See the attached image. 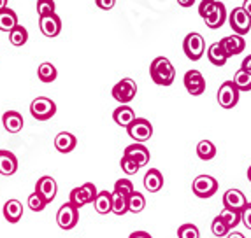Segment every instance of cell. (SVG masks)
<instances>
[{
  "label": "cell",
  "instance_id": "9c48e42d",
  "mask_svg": "<svg viewBox=\"0 0 251 238\" xmlns=\"http://www.w3.org/2000/svg\"><path fill=\"white\" fill-rule=\"evenodd\" d=\"M77 221H79V210L75 209L72 203L62 205L58 209V212H56V222H58L60 228L65 231L72 230V228L77 224Z\"/></svg>",
  "mask_w": 251,
  "mask_h": 238
},
{
  "label": "cell",
  "instance_id": "83f0119b",
  "mask_svg": "<svg viewBox=\"0 0 251 238\" xmlns=\"http://www.w3.org/2000/svg\"><path fill=\"white\" fill-rule=\"evenodd\" d=\"M197 156L202 161H209L216 156V147L211 140H201L197 144Z\"/></svg>",
  "mask_w": 251,
  "mask_h": 238
},
{
  "label": "cell",
  "instance_id": "681fc988",
  "mask_svg": "<svg viewBox=\"0 0 251 238\" xmlns=\"http://www.w3.org/2000/svg\"><path fill=\"white\" fill-rule=\"evenodd\" d=\"M246 175H248V180L251 182V165H250V168H248V173H246Z\"/></svg>",
  "mask_w": 251,
  "mask_h": 238
},
{
  "label": "cell",
  "instance_id": "5bb4252c",
  "mask_svg": "<svg viewBox=\"0 0 251 238\" xmlns=\"http://www.w3.org/2000/svg\"><path fill=\"white\" fill-rule=\"evenodd\" d=\"M123 156H128L132 161H135V163L139 165V168L148 165V161H150V158H151L148 147H144L143 144H132V146L125 147Z\"/></svg>",
  "mask_w": 251,
  "mask_h": 238
},
{
  "label": "cell",
  "instance_id": "e0dca14e",
  "mask_svg": "<svg viewBox=\"0 0 251 238\" xmlns=\"http://www.w3.org/2000/svg\"><path fill=\"white\" fill-rule=\"evenodd\" d=\"M18 170V158L11 151L0 149V175H13Z\"/></svg>",
  "mask_w": 251,
  "mask_h": 238
},
{
  "label": "cell",
  "instance_id": "8d00e7d4",
  "mask_svg": "<svg viewBox=\"0 0 251 238\" xmlns=\"http://www.w3.org/2000/svg\"><path fill=\"white\" fill-rule=\"evenodd\" d=\"M216 7H218L216 0H202L201 4H199V14H201V18L205 21L214 11H216Z\"/></svg>",
  "mask_w": 251,
  "mask_h": 238
},
{
  "label": "cell",
  "instance_id": "836d02e7",
  "mask_svg": "<svg viewBox=\"0 0 251 238\" xmlns=\"http://www.w3.org/2000/svg\"><path fill=\"white\" fill-rule=\"evenodd\" d=\"M177 238H201V231L195 224L186 222V224L179 226L177 230Z\"/></svg>",
  "mask_w": 251,
  "mask_h": 238
},
{
  "label": "cell",
  "instance_id": "7dc6e473",
  "mask_svg": "<svg viewBox=\"0 0 251 238\" xmlns=\"http://www.w3.org/2000/svg\"><path fill=\"white\" fill-rule=\"evenodd\" d=\"M179 5H183V7H190V5H193V0H188V2H179Z\"/></svg>",
  "mask_w": 251,
  "mask_h": 238
},
{
  "label": "cell",
  "instance_id": "ac0fdd59",
  "mask_svg": "<svg viewBox=\"0 0 251 238\" xmlns=\"http://www.w3.org/2000/svg\"><path fill=\"white\" fill-rule=\"evenodd\" d=\"M75 146H77V138L72 133H69V131H62V133H58L54 137V147L62 154H67V152L74 151Z\"/></svg>",
  "mask_w": 251,
  "mask_h": 238
},
{
  "label": "cell",
  "instance_id": "9a60e30c",
  "mask_svg": "<svg viewBox=\"0 0 251 238\" xmlns=\"http://www.w3.org/2000/svg\"><path fill=\"white\" fill-rule=\"evenodd\" d=\"M39 28L46 37L53 39L62 32V20L56 14H51L46 18H39Z\"/></svg>",
  "mask_w": 251,
  "mask_h": 238
},
{
  "label": "cell",
  "instance_id": "ee69618b",
  "mask_svg": "<svg viewBox=\"0 0 251 238\" xmlns=\"http://www.w3.org/2000/svg\"><path fill=\"white\" fill-rule=\"evenodd\" d=\"M128 238H153V237L150 233H146V231H134Z\"/></svg>",
  "mask_w": 251,
  "mask_h": 238
},
{
  "label": "cell",
  "instance_id": "f1b7e54d",
  "mask_svg": "<svg viewBox=\"0 0 251 238\" xmlns=\"http://www.w3.org/2000/svg\"><path fill=\"white\" fill-rule=\"evenodd\" d=\"M234 84L239 91H251V72H246L239 68L234 75Z\"/></svg>",
  "mask_w": 251,
  "mask_h": 238
},
{
  "label": "cell",
  "instance_id": "4316f807",
  "mask_svg": "<svg viewBox=\"0 0 251 238\" xmlns=\"http://www.w3.org/2000/svg\"><path fill=\"white\" fill-rule=\"evenodd\" d=\"M225 20H226V11H225V5L222 4V2H218V7H216V11H214L213 14H211L207 20L204 21L205 25L209 26V28H213V30H216V28H222L223 26V23H225Z\"/></svg>",
  "mask_w": 251,
  "mask_h": 238
},
{
  "label": "cell",
  "instance_id": "ab89813d",
  "mask_svg": "<svg viewBox=\"0 0 251 238\" xmlns=\"http://www.w3.org/2000/svg\"><path fill=\"white\" fill-rule=\"evenodd\" d=\"M114 189H120V191H123V193H126V195H134L135 193V189H134V184L130 182L128 179H120V180H116V184H114Z\"/></svg>",
  "mask_w": 251,
  "mask_h": 238
},
{
  "label": "cell",
  "instance_id": "4dcf8cb0",
  "mask_svg": "<svg viewBox=\"0 0 251 238\" xmlns=\"http://www.w3.org/2000/svg\"><path fill=\"white\" fill-rule=\"evenodd\" d=\"M9 41H11V44H13V46H16V47L26 44V41H28V32H26L25 26L18 25L16 28L9 34Z\"/></svg>",
  "mask_w": 251,
  "mask_h": 238
},
{
  "label": "cell",
  "instance_id": "bcb514c9",
  "mask_svg": "<svg viewBox=\"0 0 251 238\" xmlns=\"http://www.w3.org/2000/svg\"><path fill=\"white\" fill-rule=\"evenodd\" d=\"M226 238H246V237L243 233H239V231H230Z\"/></svg>",
  "mask_w": 251,
  "mask_h": 238
},
{
  "label": "cell",
  "instance_id": "7402d4cb",
  "mask_svg": "<svg viewBox=\"0 0 251 238\" xmlns=\"http://www.w3.org/2000/svg\"><path fill=\"white\" fill-rule=\"evenodd\" d=\"M21 216H23V205H21V201L18 200H7L4 205V217L7 222H11V224H14V222H18L21 219Z\"/></svg>",
  "mask_w": 251,
  "mask_h": 238
},
{
  "label": "cell",
  "instance_id": "3957f363",
  "mask_svg": "<svg viewBox=\"0 0 251 238\" xmlns=\"http://www.w3.org/2000/svg\"><path fill=\"white\" fill-rule=\"evenodd\" d=\"M30 114L34 116L37 121H48L56 114V104L48 96H37L32 104H30Z\"/></svg>",
  "mask_w": 251,
  "mask_h": 238
},
{
  "label": "cell",
  "instance_id": "7a4b0ae2",
  "mask_svg": "<svg viewBox=\"0 0 251 238\" xmlns=\"http://www.w3.org/2000/svg\"><path fill=\"white\" fill-rule=\"evenodd\" d=\"M97 195H99V191H97L95 184L86 182V184H83V186H79V188L72 189L71 195H69V203H72L75 209L79 210L81 207H84V205L93 203Z\"/></svg>",
  "mask_w": 251,
  "mask_h": 238
},
{
  "label": "cell",
  "instance_id": "1f68e13d",
  "mask_svg": "<svg viewBox=\"0 0 251 238\" xmlns=\"http://www.w3.org/2000/svg\"><path fill=\"white\" fill-rule=\"evenodd\" d=\"M144 207H146V198H144L143 193L135 191L134 195L128 198V212L139 214V212H143Z\"/></svg>",
  "mask_w": 251,
  "mask_h": 238
},
{
  "label": "cell",
  "instance_id": "44dd1931",
  "mask_svg": "<svg viewBox=\"0 0 251 238\" xmlns=\"http://www.w3.org/2000/svg\"><path fill=\"white\" fill-rule=\"evenodd\" d=\"M128 198L130 195L120 191V189H113V214L114 216H125L128 212Z\"/></svg>",
  "mask_w": 251,
  "mask_h": 238
},
{
  "label": "cell",
  "instance_id": "8992f818",
  "mask_svg": "<svg viewBox=\"0 0 251 238\" xmlns=\"http://www.w3.org/2000/svg\"><path fill=\"white\" fill-rule=\"evenodd\" d=\"M239 89L234 84V81H225L218 89V104L223 109H234L239 102Z\"/></svg>",
  "mask_w": 251,
  "mask_h": 238
},
{
  "label": "cell",
  "instance_id": "52a82bcc",
  "mask_svg": "<svg viewBox=\"0 0 251 238\" xmlns=\"http://www.w3.org/2000/svg\"><path fill=\"white\" fill-rule=\"evenodd\" d=\"M126 133H128L130 138H134L135 142L141 144V142H146L153 137V126L148 119L144 117H137L132 125L126 128Z\"/></svg>",
  "mask_w": 251,
  "mask_h": 238
},
{
  "label": "cell",
  "instance_id": "d6986e66",
  "mask_svg": "<svg viewBox=\"0 0 251 238\" xmlns=\"http://www.w3.org/2000/svg\"><path fill=\"white\" fill-rule=\"evenodd\" d=\"M113 119H114V123H116L118 126L128 128V126L132 125L137 117H135L132 107H128V105H120V107H118V109L113 112Z\"/></svg>",
  "mask_w": 251,
  "mask_h": 238
},
{
  "label": "cell",
  "instance_id": "4fadbf2b",
  "mask_svg": "<svg viewBox=\"0 0 251 238\" xmlns=\"http://www.w3.org/2000/svg\"><path fill=\"white\" fill-rule=\"evenodd\" d=\"M250 203L244 196L243 191L239 189H228V191L223 195V207L228 210H235V212H243L244 207Z\"/></svg>",
  "mask_w": 251,
  "mask_h": 238
},
{
  "label": "cell",
  "instance_id": "6da1fadb",
  "mask_svg": "<svg viewBox=\"0 0 251 238\" xmlns=\"http://www.w3.org/2000/svg\"><path fill=\"white\" fill-rule=\"evenodd\" d=\"M150 75L153 83L158 86H171L174 83V77H176V68L165 56H158L151 62Z\"/></svg>",
  "mask_w": 251,
  "mask_h": 238
},
{
  "label": "cell",
  "instance_id": "8fae6325",
  "mask_svg": "<svg viewBox=\"0 0 251 238\" xmlns=\"http://www.w3.org/2000/svg\"><path fill=\"white\" fill-rule=\"evenodd\" d=\"M183 83H184L186 91L193 96H199L205 91V79H204V75H202V72L197 70V68H192V70L186 72Z\"/></svg>",
  "mask_w": 251,
  "mask_h": 238
},
{
  "label": "cell",
  "instance_id": "484cf974",
  "mask_svg": "<svg viewBox=\"0 0 251 238\" xmlns=\"http://www.w3.org/2000/svg\"><path fill=\"white\" fill-rule=\"evenodd\" d=\"M207 60H209L213 65H216V67H223L226 63L228 56H226L225 49L222 47L220 42H214V44L209 46V49H207Z\"/></svg>",
  "mask_w": 251,
  "mask_h": 238
},
{
  "label": "cell",
  "instance_id": "f6af8a7d",
  "mask_svg": "<svg viewBox=\"0 0 251 238\" xmlns=\"http://www.w3.org/2000/svg\"><path fill=\"white\" fill-rule=\"evenodd\" d=\"M241 7H243L244 11H246V13H248V16L251 18V0H244L243 5H241Z\"/></svg>",
  "mask_w": 251,
  "mask_h": 238
},
{
  "label": "cell",
  "instance_id": "d4e9b609",
  "mask_svg": "<svg viewBox=\"0 0 251 238\" xmlns=\"http://www.w3.org/2000/svg\"><path fill=\"white\" fill-rule=\"evenodd\" d=\"M18 25H20V23H18V16L13 9L7 7L0 11V30H2V32H9V34H11Z\"/></svg>",
  "mask_w": 251,
  "mask_h": 238
},
{
  "label": "cell",
  "instance_id": "74e56055",
  "mask_svg": "<svg viewBox=\"0 0 251 238\" xmlns=\"http://www.w3.org/2000/svg\"><path fill=\"white\" fill-rule=\"evenodd\" d=\"M37 13L39 18H46L54 14V2L53 0H37Z\"/></svg>",
  "mask_w": 251,
  "mask_h": 238
},
{
  "label": "cell",
  "instance_id": "30bf717a",
  "mask_svg": "<svg viewBox=\"0 0 251 238\" xmlns=\"http://www.w3.org/2000/svg\"><path fill=\"white\" fill-rule=\"evenodd\" d=\"M228 21H230V28L235 32V35L243 37V35H246L251 30V18L248 16V13L243 7H235L230 13Z\"/></svg>",
  "mask_w": 251,
  "mask_h": 238
},
{
  "label": "cell",
  "instance_id": "ffe728a7",
  "mask_svg": "<svg viewBox=\"0 0 251 238\" xmlns=\"http://www.w3.org/2000/svg\"><path fill=\"white\" fill-rule=\"evenodd\" d=\"M2 123L4 128L7 130L9 133H20L23 130V116L16 110H9L2 116Z\"/></svg>",
  "mask_w": 251,
  "mask_h": 238
},
{
  "label": "cell",
  "instance_id": "ba28073f",
  "mask_svg": "<svg viewBox=\"0 0 251 238\" xmlns=\"http://www.w3.org/2000/svg\"><path fill=\"white\" fill-rule=\"evenodd\" d=\"M192 189L195 196L199 198H211L218 191V180L211 175H197L193 179Z\"/></svg>",
  "mask_w": 251,
  "mask_h": 238
},
{
  "label": "cell",
  "instance_id": "603a6c76",
  "mask_svg": "<svg viewBox=\"0 0 251 238\" xmlns=\"http://www.w3.org/2000/svg\"><path fill=\"white\" fill-rule=\"evenodd\" d=\"M93 205H95L97 212L102 214V216H105V214H109V212H113V193L99 191V195H97Z\"/></svg>",
  "mask_w": 251,
  "mask_h": 238
},
{
  "label": "cell",
  "instance_id": "7bdbcfd3",
  "mask_svg": "<svg viewBox=\"0 0 251 238\" xmlns=\"http://www.w3.org/2000/svg\"><path fill=\"white\" fill-rule=\"evenodd\" d=\"M241 68L246 72H251V55H248L246 58L243 60V63H241Z\"/></svg>",
  "mask_w": 251,
  "mask_h": 238
},
{
  "label": "cell",
  "instance_id": "e575fe53",
  "mask_svg": "<svg viewBox=\"0 0 251 238\" xmlns=\"http://www.w3.org/2000/svg\"><path fill=\"white\" fill-rule=\"evenodd\" d=\"M211 231H213L214 237H228V233H230V230H228V226L223 222V219L218 216V217L213 219V222H211Z\"/></svg>",
  "mask_w": 251,
  "mask_h": 238
},
{
  "label": "cell",
  "instance_id": "f546056e",
  "mask_svg": "<svg viewBox=\"0 0 251 238\" xmlns=\"http://www.w3.org/2000/svg\"><path fill=\"white\" fill-rule=\"evenodd\" d=\"M37 75L42 83H53V81L56 79V68H54L50 62H44L39 65Z\"/></svg>",
  "mask_w": 251,
  "mask_h": 238
},
{
  "label": "cell",
  "instance_id": "5b68a950",
  "mask_svg": "<svg viewBox=\"0 0 251 238\" xmlns=\"http://www.w3.org/2000/svg\"><path fill=\"white\" fill-rule=\"evenodd\" d=\"M183 51H184V55L188 56V60H192V62L201 60L205 51L204 37H202L201 34H197V32L188 34L183 41Z\"/></svg>",
  "mask_w": 251,
  "mask_h": 238
},
{
  "label": "cell",
  "instance_id": "c3c4849f",
  "mask_svg": "<svg viewBox=\"0 0 251 238\" xmlns=\"http://www.w3.org/2000/svg\"><path fill=\"white\" fill-rule=\"evenodd\" d=\"M2 9H7V0H0V11Z\"/></svg>",
  "mask_w": 251,
  "mask_h": 238
},
{
  "label": "cell",
  "instance_id": "b9f144b4",
  "mask_svg": "<svg viewBox=\"0 0 251 238\" xmlns=\"http://www.w3.org/2000/svg\"><path fill=\"white\" fill-rule=\"evenodd\" d=\"M97 4V7H100V9H104V11H109V9H113L114 7V0H97L95 2Z\"/></svg>",
  "mask_w": 251,
  "mask_h": 238
},
{
  "label": "cell",
  "instance_id": "f35d334b",
  "mask_svg": "<svg viewBox=\"0 0 251 238\" xmlns=\"http://www.w3.org/2000/svg\"><path fill=\"white\" fill-rule=\"evenodd\" d=\"M120 167H122V170L125 172L126 175H135L139 172V165L135 161H132L128 156H123L122 161H120Z\"/></svg>",
  "mask_w": 251,
  "mask_h": 238
},
{
  "label": "cell",
  "instance_id": "7c38bea8",
  "mask_svg": "<svg viewBox=\"0 0 251 238\" xmlns=\"http://www.w3.org/2000/svg\"><path fill=\"white\" fill-rule=\"evenodd\" d=\"M35 193H39L46 203H51V201L56 198V193H58V186H56V180L50 175H42L37 179V184H35Z\"/></svg>",
  "mask_w": 251,
  "mask_h": 238
},
{
  "label": "cell",
  "instance_id": "cb8c5ba5",
  "mask_svg": "<svg viewBox=\"0 0 251 238\" xmlns=\"http://www.w3.org/2000/svg\"><path fill=\"white\" fill-rule=\"evenodd\" d=\"M144 188L150 193H156L163 188V175L160 173V170L156 168L148 170V173L144 175Z\"/></svg>",
  "mask_w": 251,
  "mask_h": 238
},
{
  "label": "cell",
  "instance_id": "277c9868",
  "mask_svg": "<svg viewBox=\"0 0 251 238\" xmlns=\"http://www.w3.org/2000/svg\"><path fill=\"white\" fill-rule=\"evenodd\" d=\"M111 93H113L114 100L120 102L122 105H126L134 100L135 95H137V84H135L134 79L125 77V79H122L120 83L114 84V88Z\"/></svg>",
  "mask_w": 251,
  "mask_h": 238
},
{
  "label": "cell",
  "instance_id": "d6a6232c",
  "mask_svg": "<svg viewBox=\"0 0 251 238\" xmlns=\"http://www.w3.org/2000/svg\"><path fill=\"white\" fill-rule=\"evenodd\" d=\"M220 217H222L223 222L228 226V230H234V228H237L239 226V222H241V212L223 209V212L220 214Z\"/></svg>",
  "mask_w": 251,
  "mask_h": 238
},
{
  "label": "cell",
  "instance_id": "2e32d148",
  "mask_svg": "<svg viewBox=\"0 0 251 238\" xmlns=\"http://www.w3.org/2000/svg\"><path fill=\"white\" fill-rule=\"evenodd\" d=\"M220 44H222V47L225 49L228 58H230V56L241 55L244 51V47H246V42H244V39L241 37V35H226V37H223L222 41H220Z\"/></svg>",
  "mask_w": 251,
  "mask_h": 238
},
{
  "label": "cell",
  "instance_id": "d590c367",
  "mask_svg": "<svg viewBox=\"0 0 251 238\" xmlns=\"http://www.w3.org/2000/svg\"><path fill=\"white\" fill-rule=\"evenodd\" d=\"M26 203H28V207H30V210H34V212H42V210L46 209V200L39 195V193H32L28 196V200H26Z\"/></svg>",
  "mask_w": 251,
  "mask_h": 238
},
{
  "label": "cell",
  "instance_id": "60d3db41",
  "mask_svg": "<svg viewBox=\"0 0 251 238\" xmlns=\"http://www.w3.org/2000/svg\"><path fill=\"white\" fill-rule=\"evenodd\" d=\"M241 222L246 226L248 230H251V203H248L243 212H241Z\"/></svg>",
  "mask_w": 251,
  "mask_h": 238
}]
</instances>
